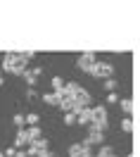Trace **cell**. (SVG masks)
Returning a JSON list of instances; mask_svg holds the SVG:
<instances>
[{"label": "cell", "mask_w": 140, "mask_h": 157, "mask_svg": "<svg viewBox=\"0 0 140 157\" xmlns=\"http://www.w3.org/2000/svg\"><path fill=\"white\" fill-rule=\"evenodd\" d=\"M2 69H5L7 74H14V76H24V71H26V69H24V62L19 59V55H12V52L2 57Z\"/></svg>", "instance_id": "cell-1"}, {"label": "cell", "mask_w": 140, "mask_h": 157, "mask_svg": "<svg viewBox=\"0 0 140 157\" xmlns=\"http://www.w3.org/2000/svg\"><path fill=\"white\" fill-rule=\"evenodd\" d=\"M90 131H102L105 133V128H107V109L102 107H93V121H90Z\"/></svg>", "instance_id": "cell-2"}, {"label": "cell", "mask_w": 140, "mask_h": 157, "mask_svg": "<svg viewBox=\"0 0 140 157\" xmlns=\"http://www.w3.org/2000/svg\"><path fill=\"white\" fill-rule=\"evenodd\" d=\"M90 74H93V76H98V78H105V81H107V78H112V74H114V67H112L109 62H98L95 67L90 69Z\"/></svg>", "instance_id": "cell-3"}, {"label": "cell", "mask_w": 140, "mask_h": 157, "mask_svg": "<svg viewBox=\"0 0 140 157\" xmlns=\"http://www.w3.org/2000/svg\"><path fill=\"white\" fill-rule=\"evenodd\" d=\"M74 114H76V121L81 126H90V121H93V107H76Z\"/></svg>", "instance_id": "cell-4"}, {"label": "cell", "mask_w": 140, "mask_h": 157, "mask_svg": "<svg viewBox=\"0 0 140 157\" xmlns=\"http://www.w3.org/2000/svg\"><path fill=\"white\" fill-rule=\"evenodd\" d=\"M95 64H98V59H95L93 52H86V55H81V57H79V69H81V71H88V74H90V69L95 67Z\"/></svg>", "instance_id": "cell-5"}, {"label": "cell", "mask_w": 140, "mask_h": 157, "mask_svg": "<svg viewBox=\"0 0 140 157\" xmlns=\"http://www.w3.org/2000/svg\"><path fill=\"white\" fill-rule=\"evenodd\" d=\"M74 102H76V107H88L90 105V93L86 88H79L74 93Z\"/></svg>", "instance_id": "cell-6"}, {"label": "cell", "mask_w": 140, "mask_h": 157, "mask_svg": "<svg viewBox=\"0 0 140 157\" xmlns=\"http://www.w3.org/2000/svg\"><path fill=\"white\" fill-rule=\"evenodd\" d=\"M43 150H48V140H45V138H38V140H33V143H31V147L26 150V155L38 157V152H43Z\"/></svg>", "instance_id": "cell-7"}, {"label": "cell", "mask_w": 140, "mask_h": 157, "mask_svg": "<svg viewBox=\"0 0 140 157\" xmlns=\"http://www.w3.org/2000/svg\"><path fill=\"white\" fill-rule=\"evenodd\" d=\"M88 145H105V133L102 131H90L88 138H86Z\"/></svg>", "instance_id": "cell-8"}, {"label": "cell", "mask_w": 140, "mask_h": 157, "mask_svg": "<svg viewBox=\"0 0 140 157\" xmlns=\"http://www.w3.org/2000/svg\"><path fill=\"white\" fill-rule=\"evenodd\" d=\"M29 133H26V128H19V133H17V138H14V147L17 150H21L24 145H29Z\"/></svg>", "instance_id": "cell-9"}, {"label": "cell", "mask_w": 140, "mask_h": 157, "mask_svg": "<svg viewBox=\"0 0 140 157\" xmlns=\"http://www.w3.org/2000/svg\"><path fill=\"white\" fill-rule=\"evenodd\" d=\"M43 102H48V105H57V107H60V95H57L55 90H52V93H45V95H43Z\"/></svg>", "instance_id": "cell-10"}, {"label": "cell", "mask_w": 140, "mask_h": 157, "mask_svg": "<svg viewBox=\"0 0 140 157\" xmlns=\"http://www.w3.org/2000/svg\"><path fill=\"white\" fill-rule=\"evenodd\" d=\"M26 133H29V140H31V143H33V140H38V138H43L38 126H29V128H26ZM31 143H29V145H31Z\"/></svg>", "instance_id": "cell-11"}, {"label": "cell", "mask_w": 140, "mask_h": 157, "mask_svg": "<svg viewBox=\"0 0 140 157\" xmlns=\"http://www.w3.org/2000/svg\"><path fill=\"white\" fill-rule=\"evenodd\" d=\"M69 157H83V143H74L69 147Z\"/></svg>", "instance_id": "cell-12"}, {"label": "cell", "mask_w": 140, "mask_h": 157, "mask_svg": "<svg viewBox=\"0 0 140 157\" xmlns=\"http://www.w3.org/2000/svg\"><path fill=\"white\" fill-rule=\"evenodd\" d=\"M52 90H55V93H57V90H64V86H67V83H64V78L62 76H52Z\"/></svg>", "instance_id": "cell-13"}, {"label": "cell", "mask_w": 140, "mask_h": 157, "mask_svg": "<svg viewBox=\"0 0 140 157\" xmlns=\"http://www.w3.org/2000/svg\"><path fill=\"white\" fill-rule=\"evenodd\" d=\"M114 152H112V147L109 145H100V150H98V155L95 157H112Z\"/></svg>", "instance_id": "cell-14"}, {"label": "cell", "mask_w": 140, "mask_h": 157, "mask_svg": "<svg viewBox=\"0 0 140 157\" xmlns=\"http://www.w3.org/2000/svg\"><path fill=\"white\" fill-rule=\"evenodd\" d=\"M12 121H14V126L24 128V124H26V117H24V114H14V119H12Z\"/></svg>", "instance_id": "cell-15"}, {"label": "cell", "mask_w": 140, "mask_h": 157, "mask_svg": "<svg viewBox=\"0 0 140 157\" xmlns=\"http://www.w3.org/2000/svg\"><path fill=\"white\" fill-rule=\"evenodd\" d=\"M24 78H26V83H29V86H36V76H33V71L26 69V71H24Z\"/></svg>", "instance_id": "cell-16"}, {"label": "cell", "mask_w": 140, "mask_h": 157, "mask_svg": "<svg viewBox=\"0 0 140 157\" xmlns=\"http://www.w3.org/2000/svg\"><path fill=\"white\" fill-rule=\"evenodd\" d=\"M121 109H123L126 114H131V112H133V102H131V100H121Z\"/></svg>", "instance_id": "cell-17"}, {"label": "cell", "mask_w": 140, "mask_h": 157, "mask_svg": "<svg viewBox=\"0 0 140 157\" xmlns=\"http://www.w3.org/2000/svg\"><path fill=\"white\" fill-rule=\"evenodd\" d=\"M121 128H123L126 133H131V131H133V121H131V119L126 117V119H123V121H121Z\"/></svg>", "instance_id": "cell-18"}, {"label": "cell", "mask_w": 140, "mask_h": 157, "mask_svg": "<svg viewBox=\"0 0 140 157\" xmlns=\"http://www.w3.org/2000/svg\"><path fill=\"white\" fill-rule=\"evenodd\" d=\"M105 88L109 90V93H114V88H116V81H114V78H107V81H105Z\"/></svg>", "instance_id": "cell-19"}, {"label": "cell", "mask_w": 140, "mask_h": 157, "mask_svg": "<svg viewBox=\"0 0 140 157\" xmlns=\"http://www.w3.org/2000/svg\"><path fill=\"white\" fill-rule=\"evenodd\" d=\"M26 124L36 126V124H38V114H33V112H31V114H26Z\"/></svg>", "instance_id": "cell-20"}, {"label": "cell", "mask_w": 140, "mask_h": 157, "mask_svg": "<svg viewBox=\"0 0 140 157\" xmlns=\"http://www.w3.org/2000/svg\"><path fill=\"white\" fill-rule=\"evenodd\" d=\"M64 121H67V124H76V114H74V112H67V114H64Z\"/></svg>", "instance_id": "cell-21"}, {"label": "cell", "mask_w": 140, "mask_h": 157, "mask_svg": "<svg viewBox=\"0 0 140 157\" xmlns=\"http://www.w3.org/2000/svg\"><path fill=\"white\" fill-rule=\"evenodd\" d=\"M19 59L24 62V64H26L29 59H33V52H19Z\"/></svg>", "instance_id": "cell-22"}, {"label": "cell", "mask_w": 140, "mask_h": 157, "mask_svg": "<svg viewBox=\"0 0 140 157\" xmlns=\"http://www.w3.org/2000/svg\"><path fill=\"white\" fill-rule=\"evenodd\" d=\"M83 157H93V152H90V145L83 140Z\"/></svg>", "instance_id": "cell-23"}, {"label": "cell", "mask_w": 140, "mask_h": 157, "mask_svg": "<svg viewBox=\"0 0 140 157\" xmlns=\"http://www.w3.org/2000/svg\"><path fill=\"white\" fill-rule=\"evenodd\" d=\"M107 102H112V105H116V102H119V95H116V93H109V98H107Z\"/></svg>", "instance_id": "cell-24"}, {"label": "cell", "mask_w": 140, "mask_h": 157, "mask_svg": "<svg viewBox=\"0 0 140 157\" xmlns=\"http://www.w3.org/2000/svg\"><path fill=\"white\" fill-rule=\"evenodd\" d=\"M14 155H17V147H14V145L5 150V157H14Z\"/></svg>", "instance_id": "cell-25"}, {"label": "cell", "mask_w": 140, "mask_h": 157, "mask_svg": "<svg viewBox=\"0 0 140 157\" xmlns=\"http://www.w3.org/2000/svg\"><path fill=\"white\" fill-rule=\"evenodd\" d=\"M38 157H52V155L48 152V150H43V152H38Z\"/></svg>", "instance_id": "cell-26"}, {"label": "cell", "mask_w": 140, "mask_h": 157, "mask_svg": "<svg viewBox=\"0 0 140 157\" xmlns=\"http://www.w3.org/2000/svg\"><path fill=\"white\" fill-rule=\"evenodd\" d=\"M14 157H26V152H24V150H17V155Z\"/></svg>", "instance_id": "cell-27"}, {"label": "cell", "mask_w": 140, "mask_h": 157, "mask_svg": "<svg viewBox=\"0 0 140 157\" xmlns=\"http://www.w3.org/2000/svg\"><path fill=\"white\" fill-rule=\"evenodd\" d=\"M2 81H5V78H2V74H0V86H2Z\"/></svg>", "instance_id": "cell-28"}, {"label": "cell", "mask_w": 140, "mask_h": 157, "mask_svg": "<svg viewBox=\"0 0 140 157\" xmlns=\"http://www.w3.org/2000/svg\"><path fill=\"white\" fill-rule=\"evenodd\" d=\"M0 157H5V152H2V150H0Z\"/></svg>", "instance_id": "cell-29"}, {"label": "cell", "mask_w": 140, "mask_h": 157, "mask_svg": "<svg viewBox=\"0 0 140 157\" xmlns=\"http://www.w3.org/2000/svg\"><path fill=\"white\" fill-rule=\"evenodd\" d=\"M112 157H116V155H112Z\"/></svg>", "instance_id": "cell-30"}]
</instances>
